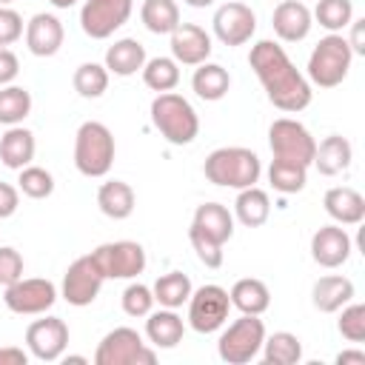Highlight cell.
Masks as SVG:
<instances>
[{"instance_id": "cell-12", "label": "cell", "mask_w": 365, "mask_h": 365, "mask_svg": "<svg viewBox=\"0 0 365 365\" xmlns=\"http://www.w3.org/2000/svg\"><path fill=\"white\" fill-rule=\"evenodd\" d=\"M3 302L14 314H46L57 302V288L51 279H40V277L23 279L20 277L17 282L6 285Z\"/></svg>"}, {"instance_id": "cell-43", "label": "cell", "mask_w": 365, "mask_h": 365, "mask_svg": "<svg viewBox=\"0 0 365 365\" xmlns=\"http://www.w3.org/2000/svg\"><path fill=\"white\" fill-rule=\"evenodd\" d=\"M23 277V257L11 245H0V285H11Z\"/></svg>"}, {"instance_id": "cell-6", "label": "cell", "mask_w": 365, "mask_h": 365, "mask_svg": "<svg viewBox=\"0 0 365 365\" xmlns=\"http://www.w3.org/2000/svg\"><path fill=\"white\" fill-rule=\"evenodd\" d=\"M265 339V325L259 317L254 314H242L240 319H234L217 339V354L222 362L228 365H245L251 362Z\"/></svg>"}, {"instance_id": "cell-27", "label": "cell", "mask_w": 365, "mask_h": 365, "mask_svg": "<svg viewBox=\"0 0 365 365\" xmlns=\"http://www.w3.org/2000/svg\"><path fill=\"white\" fill-rule=\"evenodd\" d=\"M228 299H231V305H234L237 311L259 317V314H265L268 305H271V291H268V285H265L262 279L245 277V279H237V282L231 285Z\"/></svg>"}, {"instance_id": "cell-52", "label": "cell", "mask_w": 365, "mask_h": 365, "mask_svg": "<svg viewBox=\"0 0 365 365\" xmlns=\"http://www.w3.org/2000/svg\"><path fill=\"white\" fill-rule=\"evenodd\" d=\"M63 362H66V365H68V362H74V365H83V362H86V356H77V354H71V356H66Z\"/></svg>"}, {"instance_id": "cell-16", "label": "cell", "mask_w": 365, "mask_h": 365, "mask_svg": "<svg viewBox=\"0 0 365 365\" xmlns=\"http://www.w3.org/2000/svg\"><path fill=\"white\" fill-rule=\"evenodd\" d=\"M211 34L197 23H180L171 31V57L182 66H200L211 57Z\"/></svg>"}, {"instance_id": "cell-39", "label": "cell", "mask_w": 365, "mask_h": 365, "mask_svg": "<svg viewBox=\"0 0 365 365\" xmlns=\"http://www.w3.org/2000/svg\"><path fill=\"white\" fill-rule=\"evenodd\" d=\"M17 182H20V191H23L26 197H31V200H46V197H51V191H54V177H51L46 168H40V165H26V168H20Z\"/></svg>"}, {"instance_id": "cell-49", "label": "cell", "mask_w": 365, "mask_h": 365, "mask_svg": "<svg viewBox=\"0 0 365 365\" xmlns=\"http://www.w3.org/2000/svg\"><path fill=\"white\" fill-rule=\"evenodd\" d=\"M336 365H365V351H342L336 356Z\"/></svg>"}, {"instance_id": "cell-35", "label": "cell", "mask_w": 365, "mask_h": 365, "mask_svg": "<svg viewBox=\"0 0 365 365\" xmlns=\"http://www.w3.org/2000/svg\"><path fill=\"white\" fill-rule=\"evenodd\" d=\"M268 180H271V185H274V191H279V194H297V191H302L305 182H308V168L299 165V163L277 160V157H274V163H271V168H268Z\"/></svg>"}, {"instance_id": "cell-42", "label": "cell", "mask_w": 365, "mask_h": 365, "mask_svg": "<svg viewBox=\"0 0 365 365\" xmlns=\"http://www.w3.org/2000/svg\"><path fill=\"white\" fill-rule=\"evenodd\" d=\"M188 240H191V248L197 251V257L205 268H220L222 265V245L220 242H214L208 234H202L194 225L188 228Z\"/></svg>"}, {"instance_id": "cell-46", "label": "cell", "mask_w": 365, "mask_h": 365, "mask_svg": "<svg viewBox=\"0 0 365 365\" xmlns=\"http://www.w3.org/2000/svg\"><path fill=\"white\" fill-rule=\"evenodd\" d=\"M20 205V194L14 185L9 182H0V220H9Z\"/></svg>"}, {"instance_id": "cell-38", "label": "cell", "mask_w": 365, "mask_h": 365, "mask_svg": "<svg viewBox=\"0 0 365 365\" xmlns=\"http://www.w3.org/2000/svg\"><path fill=\"white\" fill-rule=\"evenodd\" d=\"M108 88V68L100 63H83L74 71V91L86 100H97L103 97Z\"/></svg>"}, {"instance_id": "cell-28", "label": "cell", "mask_w": 365, "mask_h": 365, "mask_svg": "<svg viewBox=\"0 0 365 365\" xmlns=\"http://www.w3.org/2000/svg\"><path fill=\"white\" fill-rule=\"evenodd\" d=\"M134 202H137L134 188H131L128 182H123V180H108V182H103L100 191H97V205H100V211H103L106 217H111V220H125V217H131Z\"/></svg>"}, {"instance_id": "cell-34", "label": "cell", "mask_w": 365, "mask_h": 365, "mask_svg": "<svg viewBox=\"0 0 365 365\" xmlns=\"http://www.w3.org/2000/svg\"><path fill=\"white\" fill-rule=\"evenodd\" d=\"M140 71H143V83L157 94L171 91L180 83V63L174 57H151Z\"/></svg>"}, {"instance_id": "cell-24", "label": "cell", "mask_w": 365, "mask_h": 365, "mask_svg": "<svg viewBox=\"0 0 365 365\" xmlns=\"http://www.w3.org/2000/svg\"><path fill=\"white\" fill-rule=\"evenodd\" d=\"M145 46L134 37H123L106 48V68L117 77H131L145 66Z\"/></svg>"}, {"instance_id": "cell-48", "label": "cell", "mask_w": 365, "mask_h": 365, "mask_svg": "<svg viewBox=\"0 0 365 365\" xmlns=\"http://www.w3.org/2000/svg\"><path fill=\"white\" fill-rule=\"evenodd\" d=\"M362 23L365 20H351V40H348V46H351L354 54H365V46H362Z\"/></svg>"}, {"instance_id": "cell-23", "label": "cell", "mask_w": 365, "mask_h": 365, "mask_svg": "<svg viewBox=\"0 0 365 365\" xmlns=\"http://www.w3.org/2000/svg\"><path fill=\"white\" fill-rule=\"evenodd\" d=\"M182 334H185V322L182 317H177L174 308L151 311L145 319V336L151 339L154 348H177L182 342Z\"/></svg>"}, {"instance_id": "cell-13", "label": "cell", "mask_w": 365, "mask_h": 365, "mask_svg": "<svg viewBox=\"0 0 365 365\" xmlns=\"http://www.w3.org/2000/svg\"><path fill=\"white\" fill-rule=\"evenodd\" d=\"M131 17V0H86L80 26L91 40L111 37Z\"/></svg>"}, {"instance_id": "cell-3", "label": "cell", "mask_w": 365, "mask_h": 365, "mask_svg": "<svg viewBox=\"0 0 365 365\" xmlns=\"http://www.w3.org/2000/svg\"><path fill=\"white\" fill-rule=\"evenodd\" d=\"M151 123L171 145H188L200 134V117L194 106L174 91H163L151 100Z\"/></svg>"}, {"instance_id": "cell-44", "label": "cell", "mask_w": 365, "mask_h": 365, "mask_svg": "<svg viewBox=\"0 0 365 365\" xmlns=\"http://www.w3.org/2000/svg\"><path fill=\"white\" fill-rule=\"evenodd\" d=\"M23 37V17L9 9V6H0V48L17 43Z\"/></svg>"}, {"instance_id": "cell-41", "label": "cell", "mask_w": 365, "mask_h": 365, "mask_svg": "<svg viewBox=\"0 0 365 365\" xmlns=\"http://www.w3.org/2000/svg\"><path fill=\"white\" fill-rule=\"evenodd\" d=\"M154 308V294L148 285L143 282H131L125 291H123V311L128 317H148Z\"/></svg>"}, {"instance_id": "cell-1", "label": "cell", "mask_w": 365, "mask_h": 365, "mask_svg": "<svg viewBox=\"0 0 365 365\" xmlns=\"http://www.w3.org/2000/svg\"><path fill=\"white\" fill-rule=\"evenodd\" d=\"M248 63L257 74V80L262 83L268 100L285 111V114H297L302 108L311 106V83L297 71V66L291 63V57L285 54V48L274 40H259L251 46Z\"/></svg>"}, {"instance_id": "cell-29", "label": "cell", "mask_w": 365, "mask_h": 365, "mask_svg": "<svg viewBox=\"0 0 365 365\" xmlns=\"http://www.w3.org/2000/svg\"><path fill=\"white\" fill-rule=\"evenodd\" d=\"M234 214L237 220L245 225V228H259L265 225L268 214H271V200L262 188L257 185H248V188H240L237 194V202H234Z\"/></svg>"}, {"instance_id": "cell-17", "label": "cell", "mask_w": 365, "mask_h": 365, "mask_svg": "<svg viewBox=\"0 0 365 365\" xmlns=\"http://www.w3.org/2000/svg\"><path fill=\"white\" fill-rule=\"evenodd\" d=\"M311 257L322 268H339L351 257V237L342 225H322L311 237Z\"/></svg>"}, {"instance_id": "cell-7", "label": "cell", "mask_w": 365, "mask_h": 365, "mask_svg": "<svg viewBox=\"0 0 365 365\" xmlns=\"http://www.w3.org/2000/svg\"><path fill=\"white\" fill-rule=\"evenodd\" d=\"M157 351L143 342L134 328H114L108 331L94 354V365H154Z\"/></svg>"}, {"instance_id": "cell-31", "label": "cell", "mask_w": 365, "mask_h": 365, "mask_svg": "<svg viewBox=\"0 0 365 365\" xmlns=\"http://www.w3.org/2000/svg\"><path fill=\"white\" fill-rule=\"evenodd\" d=\"M262 359L268 365H297L302 359V342L291 331H277L262 339Z\"/></svg>"}, {"instance_id": "cell-50", "label": "cell", "mask_w": 365, "mask_h": 365, "mask_svg": "<svg viewBox=\"0 0 365 365\" xmlns=\"http://www.w3.org/2000/svg\"><path fill=\"white\" fill-rule=\"evenodd\" d=\"M185 6H191V9H205V6H211L214 0H182Z\"/></svg>"}, {"instance_id": "cell-22", "label": "cell", "mask_w": 365, "mask_h": 365, "mask_svg": "<svg viewBox=\"0 0 365 365\" xmlns=\"http://www.w3.org/2000/svg\"><path fill=\"white\" fill-rule=\"evenodd\" d=\"M34 148H37L34 134L23 125H9V131L0 137V160H3L6 168L20 171V168L31 165Z\"/></svg>"}, {"instance_id": "cell-11", "label": "cell", "mask_w": 365, "mask_h": 365, "mask_svg": "<svg viewBox=\"0 0 365 365\" xmlns=\"http://www.w3.org/2000/svg\"><path fill=\"white\" fill-rule=\"evenodd\" d=\"M103 282H106V277H103V271L97 268V262L91 259V254L77 257V259L68 265V271L63 274V299H66L68 305L86 308V305H91V302L97 299Z\"/></svg>"}, {"instance_id": "cell-18", "label": "cell", "mask_w": 365, "mask_h": 365, "mask_svg": "<svg viewBox=\"0 0 365 365\" xmlns=\"http://www.w3.org/2000/svg\"><path fill=\"white\" fill-rule=\"evenodd\" d=\"M271 26H274V34L285 43H299L308 37L311 26H314V17L308 11L305 3L299 0H282L274 14H271Z\"/></svg>"}, {"instance_id": "cell-36", "label": "cell", "mask_w": 365, "mask_h": 365, "mask_svg": "<svg viewBox=\"0 0 365 365\" xmlns=\"http://www.w3.org/2000/svg\"><path fill=\"white\" fill-rule=\"evenodd\" d=\"M31 111V94L23 86L0 88V125H20Z\"/></svg>"}, {"instance_id": "cell-9", "label": "cell", "mask_w": 365, "mask_h": 365, "mask_svg": "<svg viewBox=\"0 0 365 365\" xmlns=\"http://www.w3.org/2000/svg\"><path fill=\"white\" fill-rule=\"evenodd\" d=\"M91 259L97 262L106 279H134L145 271V248L134 240L103 242L91 251Z\"/></svg>"}, {"instance_id": "cell-4", "label": "cell", "mask_w": 365, "mask_h": 365, "mask_svg": "<svg viewBox=\"0 0 365 365\" xmlns=\"http://www.w3.org/2000/svg\"><path fill=\"white\" fill-rule=\"evenodd\" d=\"M114 134L97 120H86L74 134V165L83 177H106L114 165Z\"/></svg>"}, {"instance_id": "cell-25", "label": "cell", "mask_w": 365, "mask_h": 365, "mask_svg": "<svg viewBox=\"0 0 365 365\" xmlns=\"http://www.w3.org/2000/svg\"><path fill=\"white\" fill-rule=\"evenodd\" d=\"M351 160H354L351 143H348L345 137H339V134H331V137H325V140L317 145L311 165H317V171H319L322 177H336V174H342V171L351 165Z\"/></svg>"}, {"instance_id": "cell-19", "label": "cell", "mask_w": 365, "mask_h": 365, "mask_svg": "<svg viewBox=\"0 0 365 365\" xmlns=\"http://www.w3.org/2000/svg\"><path fill=\"white\" fill-rule=\"evenodd\" d=\"M63 37H66L63 23L54 14L40 11V14H34L26 23V46H29V51L34 57H51V54H57L60 46H63Z\"/></svg>"}, {"instance_id": "cell-51", "label": "cell", "mask_w": 365, "mask_h": 365, "mask_svg": "<svg viewBox=\"0 0 365 365\" xmlns=\"http://www.w3.org/2000/svg\"><path fill=\"white\" fill-rule=\"evenodd\" d=\"M48 3H51L54 9H71V6L77 3V0H48Z\"/></svg>"}, {"instance_id": "cell-15", "label": "cell", "mask_w": 365, "mask_h": 365, "mask_svg": "<svg viewBox=\"0 0 365 365\" xmlns=\"http://www.w3.org/2000/svg\"><path fill=\"white\" fill-rule=\"evenodd\" d=\"M214 34L225 46H245L257 31V14L245 3H222L214 11Z\"/></svg>"}, {"instance_id": "cell-5", "label": "cell", "mask_w": 365, "mask_h": 365, "mask_svg": "<svg viewBox=\"0 0 365 365\" xmlns=\"http://www.w3.org/2000/svg\"><path fill=\"white\" fill-rule=\"evenodd\" d=\"M354 51L348 46V37L342 34H328L322 37L311 57H308V83L319 86V88H334L348 77Z\"/></svg>"}, {"instance_id": "cell-14", "label": "cell", "mask_w": 365, "mask_h": 365, "mask_svg": "<svg viewBox=\"0 0 365 365\" xmlns=\"http://www.w3.org/2000/svg\"><path fill=\"white\" fill-rule=\"evenodd\" d=\"M26 345L34 359L40 362H57L68 345V325L60 317L34 319L26 328Z\"/></svg>"}, {"instance_id": "cell-20", "label": "cell", "mask_w": 365, "mask_h": 365, "mask_svg": "<svg viewBox=\"0 0 365 365\" xmlns=\"http://www.w3.org/2000/svg\"><path fill=\"white\" fill-rule=\"evenodd\" d=\"M322 205H325L328 217L336 220L339 225H359L365 220V197L348 185L328 188Z\"/></svg>"}, {"instance_id": "cell-33", "label": "cell", "mask_w": 365, "mask_h": 365, "mask_svg": "<svg viewBox=\"0 0 365 365\" xmlns=\"http://www.w3.org/2000/svg\"><path fill=\"white\" fill-rule=\"evenodd\" d=\"M140 20L151 34H171L180 26V9L174 0H145Z\"/></svg>"}, {"instance_id": "cell-10", "label": "cell", "mask_w": 365, "mask_h": 365, "mask_svg": "<svg viewBox=\"0 0 365 365\" xmlns=\"http://www.w3.org/2000/svg\"><path fill=\"white\" fill-rule=\"evenodd\" d=\"M228 311H231V299L228 291L220 285H202L188 297V325L197 334H214L217 328H222Z\"/></svg>"}, {"instance_id": "cell-40", "label": "cell", "mask_w": 365, "mask_h": 365, "mask_svg": "<svg viewBox=\"0 0 365 365\" xmlns=\"http://www.w3.org/2000/svg\"><path fill=\"white\" fill-rule=\"evenodd\" d=\"M336 328L348 342H362L365 339V305L362 302H345Z\"/></svg>"}, {"instance_id": "cell-45", "label": "cell", "mask_w": 365, "mask_h": 365, "mask_svg": "<svg viewBox=\"0 0 365 365\" xmlns=\"http://www.w3.org/2000/svg\"><path fill=\"white\" fill-rule=\"evenodd\" d=\"M20 74V60L14 51L0 48V86H9L14 77Z\"/></svg>"}, {"instance_id": "cell-37", "label": "cell", "mask_w": 365, "mask_h": 365, "mask_svg": "<svg viewBox=\"0 0 365 365\" xmlns=\"http://www.w3.org/2000/svg\"><path fill=\"white\" fill-rule=\"evenodd\" d=\"M311 17H317V23L328 29L331 34H339L354 20V3L351 0H319Z\"/></svg>"}, {"instance_id": "cell-2", "label": "cell", "mask_w": 365, "mask_h": 365, "mask_svg": "<svg viewBox=\"0 0 365 365\" xmlns=\"http://www.w3.org/2000/svg\"><path fill=\"white\" fill-rule=\"evenodd\" d=\"M202 174L208 182L222 185V188H248L257 185L262 174V163L251 148L242 145H222L205 157Z\"/></svg>"}, {"instance_id": "cell-47", "label": "cell", "mask_w": 365, "mask_h": 365, "mask_svg": "<svg viewBox=\"0 0 365 365\" xmlns=\"http://www.w3.org/2000/svg\"><path fill=\"white\" fill-rule=\"evenodd\" d=\"M26 362H29V354L23 348H14V345L0 348V365H26Z\"/></svg>"}, {"instance_id": "cell-32", "label": "cell", "mask_w": 365, "mask_h": 365, "mask_svg": "<svg viewBox=\"0 0 365 365\" xmlns=\"http://www.w3.org/2000/svg\"><path fill=\"white\" fill-rule=\"evenodd\" d=\"M191 291H194L191 288V279L182 271H168V274L157 277V282L151 288L154 302H160L163 308H180L182 302H188Z\"/></svg>"}, {"instance_id": "cell-53", "label": "cell", "mask_w": 365, "mask_h": 365, "mask_svg": "<svg viewBox=\"0 0 365 365\" xmlns=\"http://www.w3.org/2000/svg\"><path fill=\"white\" fill-rule=\"evenodd\" d=\"M9 3H14V0H0V6H9Z\"/></svg>"}, {"instance_id": "cell-21", "label": "cell", "mask_w": 365, "mask_h": 365, "mask_svg": "<svg viewBox=\"0 0 365 365\" xmlns=\"http://www.w3.org/2000/svg\"><path fill=\"white\" fill-rule=\"evenodd\" d=\"M351 299H354V282L348 277H342V274L319 277L314 282V288H311V302L322 314H334Z\"/></svg>"}, {"instance_id": "cell-8", "label": "cell", "mask_w": 365, "mask_h": 365, "mask_svg": "<svg viewBox=\"0 0 365 365\" xmlns=\"http://www.w3.org/2000/svg\"><path fill=\"white\" fill-rule=\"evenodd\" d=\"M268 145L277 160H291L305 168L314 163V151H317V140L311 137V131L299 120H291V117H279L271 123Z\"/></svg>"}, {"instance_id": "cell-30", "label": "cell", "mask_w": 365, "mask_h": 365, "mask_svg": "<svg viewBox=\"0 0 365 365\" xmlns=\"http://www.w3.org/2000/svg\"><path fill=\"white\" fill-rule=\"evenodd\" d=\"M191 88H194V94H197L200 100L214 103V100H222V97L228 94L231 77H228V71H225L222 66H217V63H200L197 71H194V77H191Z\"/></svg>"}, {"instance_id": "cell-26", "label": "cell", "mask_w": 365, "mask_h": 365, "mask_svg": "<svg viewBox=\"0 0 365 365\" xmlns=\"http://www.w3.org/2000/svg\"><path fill=\"white\" fill-rule=\"evenodd\" d=\"M191 225L200 228L202 234H208L220 245H225L231 240V234H234V217H231V211L222 202H202V205H197Z\"/></svg>"}]
</instances>
